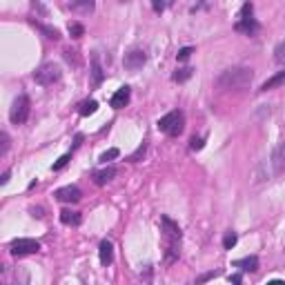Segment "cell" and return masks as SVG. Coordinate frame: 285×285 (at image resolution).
<instances>
[{
	"mask_svg": "<svg viewBox=\"0 0 285 285\" xmlns=\"http://www.w3.org/2000/svg\"><path fill=\"white\" fill-rule=\"evenodd\" d=\"M254 74L249 67H230L225 69L221 76H218V87L225 89V92H238V89H245L249 83H252Z\"/></svg>",
	"mask_w": 285,
	"mask_h": 285,
	"instance_id": "1",
	"label": "cell"
},
{
	"mask_svg": "<svg viewBox=\"0 0 285 285\" xmlns=\"http://www.w3.org/2000/svg\"><path fill=\"white\" fill-rule=\"evenodd\" d=\"M158 129L167 136H181L183 129H185V116L181 111H169L163 118H158Z\"/></svg>",
	"mask_w": 285,
	"mask_h": 285,
	"instance_id": "2",
	"label": "cell"
},
{
	"mask_svg": "<svg viewBox=\"0 0 285 285\" xmlns=\"http://www.w3.org/2000/svg\"><path fill=\"white\" fill-rule=\"evenodd\" d=\"M60 76H62V71L56 62H45L43 67H38V69L34 71V80L38 85H53L60 80Z\"/></svg>",
	"mask_w": 285,
	"mask_h": 285,
	"instance_id": "3",
	"label": "cell"
},
{
	"mask_svg": "<svg viewBox=\"0 0 285 285\" xmlns=\"http://www.w3.org/2000/svg\"><path fill=\"white\" fill-rule=\"evenodd\" d=\"M236 31L245 36H254L258 31V22L252 18V2H245L243 9H240V16H238V22H236Z\"/></svg>",
	"mask_w": 285,
	"mask_h": 285,
	"instance_id": "4",
	"label": "cell"
},
{
	"mask_svg": "<svg viewBox=\"0 0 285 285\" xmlns=\"http://www.w3.org/2000/svg\"><path fill=\"white\" fill-rule=\"evenodd\" d=\"M29 98L25 96V94H20V96L13 100L11 109H9V120H11L13 125H22L27 118H29Z\"/></svg>",
	"mask_w": 285,
	"mask_h": 285,
	"instance_id": "5",
	"label": "cell"
},
{
	"mask_svg": "<svg viewBox=\"0 0 285 285\" xmlns=\"http://www.w3.org/2000/svg\"><path fill=\"white\" fill-rule=\"evenodd\" d=\"M40 249V243L34 238H16L11 240V252L16 256H22V254H36Z\"/></svg>",
	"mask_w": 285,
	"mask_h": 285,
	"instance_id": "6",
	"label": "cell"
},
{
	"mask_svg": "<svg viewBox=\"0 0 285 285\" xmlns=\"http://www.w3.org/2000/svg\"><path fill=\"white\" fill-rule=\"evenodd\" d=\"M145 62H147V53L142 51V49H132L129 53H125V69H129V71L142 69Z\"/></svg>",
	"mask_w": 285,
	"mask_h": 285,
	"instance_id": "7",
	"label": "cell"
},
{
	"mask_svg": "<svg viewBox=\"0 0 285 285\" xmlns=\"http://www.w3.org/2000/svg\"><path fill=\"white\" fill-rule=\"evenodd\" d=\"M53 196H56L58 200H62V203H78L83 191H80V187H76V185H65V187L53 191Z\"/></svg>",
	"mask_w": 285,
	"mask_h": 285,
	"instance_id": "8",
	"label": "cell"
},
{
	"mask_svg": "<svg viewBox=\"0 0 285 285\" xmlns=\"http://www.w3.org/2000/svg\"><path fill=\"white\" fill-rule=\"evenodd\" d=\"M270 163H272L274 174H285V142H279V145L274 147Z\"/></svg>",
	"mask_w": 285,
	"mask_h": 285,
	"instance_id": "9",
	"label": "cell"
},
{
	"mask_svg": "<svg viewBox=\"0 0 285 285\" xmlns=\"http://www.w3.org/2000/svg\"><path fill=\"white\" fill-rule=\"evenodd\" d=\"M98 256H100V263L102 265H109L111 261H114V245L109 243V240H100V245H98Z\"/></svg>",
	"mask_w": 285,
	"mask_h": 285,
	"instance_id": "10",
	"label": "cell"
},
{
	"mask_svg": "<svg viewBox=\"0 0 285 285\" xmlns=\"http://www.w3.org/2000/svg\"><path fill=\"white\" fill-rule=\"evenodd\" d=\"M129 102V87L125 85V87H120L118 92L111 96V100H109V105L114 107V109H120V107H125Z\"/></svg>",
	"mask_w": 285,
	"mask_h": 285,
	"instance_id": "11",
	"label": "cell"
},
{
	"mask_svg": "<svg viewBox=\"0 0 285 285\" xmlns=\"http://www.w3.org/2000/svg\"><path fill=\"white\" fill-rule=\"evenodd\" d=\"M114 176H116V167L98 169V172H94V183H96V185H107Z\"/></svg>",
	"mask_w": 285,
	"mask_h": 285,
	"instance_id": "12",
	"label": "cell"
},
{
	"mask_svg": "<svg viewBox=\"0 0 285 285\" xmlns=\"http://www.w3.org/2000/svg\"><path fill=\"white\" fill-rule=\"evenodd\" d=\"M80 221H83L80 212H71V209H62V212H60V223H62V225L78 227V225H80Z\"/></svg>",
	"mask_w": 285,
	"mask_h": 285,
	"instance_id": "13",
	"label": "cell"
},
{
	"mask_svg": "<svg viewBox=\"0 0 285 285\" xmlns=\"http://www.w3.org/2000/svg\"><path fill=\"white\" fill-rule=\"evenodd\" d=\"M234 267H238V270H243V272H254V270H258V258L256 256L238 258V261H234Z\"/></svg>",
	"mask_w": 285,
	"mask_h": 285,
	"instance_id": "14",
	"label": "cell"
},
{
	"mask_svg": "<svg viewBox=\"0 0 285 285\" xmlns=\"http://www.w3.org/2000/svg\"><path fill=\"white\" fill-rule=\"evenodd\" d=\"M102 78H105V74H102L100 60H98V56L94 53V56H92V80H94V87H98V85L102 83Z\"/></svg>",
	"mask_w": 285,
	"mask_h": 285,
	"instance_id": "15",
	"label": "cell"
},
{
	"mask_svg": "<svg viewBox=\"0 0 285 285\" xmlns=\"http://www.w3.org/2000/svg\"><path fill=\"white\" fill-rule=\"evenodd\" d=\"M281 83H285V69H283V71H279V74H276V76H272L270 80H265V83L261 85V92H270V89L279 87Z\"/></svg>",
	"mask_w": 285,
	"mask_h": 285,
	"instance_id": "16",
	"label": "cell"
},
{
	"mask_svg": "<svg viewBox=\"0 0 285 285\" xmlns=\"http://www.w3.org/2000/svg\"><path fill=\"white\" fill-rule=\"evenodd\" d=\"M69 7H71V11L89 13V11H94V0H74Z\"/></svg>",
	"mask_w": 285,
	"mask_h": 285,
	"instance_id": "17",
	"label": "cell"
},
{
	"mask_svg": "<svg viewBox=\"0 0 285 285\" xmlns=\"http://www.w3.org/2000/svg\"><path fill=\"white\" fill-rule=\"evenodd\" d=\"M96 109H98V102L96 100H85L83 105H80L78 111H80V116H92Z\"/></svg>",
	"mask_w": 285,
	"mask_h": 285,
	"instance_id": "18",
	"label": "cell"
},
{
	"mask_svg": "<svg viewBox=\"0 0 285 285\" xmlns=\"http://www.w3.org/2000/svg\"><path fill=\"white\" fill-rule=\"evenodd\" d=\"M38 29L43 31L47 38H51V40H60V31L56 29V27H49V25H38Z\"/></svg>",
	"mask_w": 285,
	"mask_h": 285,
	"instance_id": "19",
	"label": "cell"
},
{
	"mask_svg": "<svg viewBox=\"0 0 285 285\" xmlns=\"http://www.w3.org/2000/svg\"><path fill=\"white\" fill-rule=\"evenodd\" d=\"M191 71L194 69H190V67H181V69H176V74H174V80H176V83H185L187 78H191Z\"/></svg>",
	"mask_w": 285,
	"mask_h": 285,
	"instance_id": "20",
	"label": "cell"
},
{
	"mask_svg": "<svg viewBox=\"0 0 285 285\" xmlns=\"http://www.w3.org/2000/svg\"><path fill=\"white\" fill-rule=\"evenodd\" d=\"M69 34H71V38H80V36L85 34V27L80 25V22H71V25H69Z\"/></svg>",
	"mask_w": 285,
	"mask_h": 285,
	"instance_id": "21",
	"label": "cell"
},
{
	"mask_svg": "<svg viewBox=\"0 0 285 285\" xmlns=\"http://www.w3.org/2000/svg\"><path fill=\"white\" fill-rule=\"evenodd\" d=\"M236 240H238V236L234 234V232H230V234H225V238H223V247L225 249H232L236 245Z\"/></svg>",
	"mask_w": 285,
	"mask_h": 285,
	"instance_id": "22",
	"label": "cell"
},
{
	"mask_svg": "<svg viewBox=\"0 0 285 285\" xmlns=\"http://www.w3.org/2000/svg\"><path fill=\"white\" fill-rule=\"evenodd\" d=\"M191 53H194V49H191V47H183V49H178V53H176V60H178V62H185L187 58L191 56Z\"/></svg>",
	"mask_w": 285,
	"mask_h": 285,
	"instance_id": "23",
	"label": "cell"
},
{
	"mask_svg": "<svg viewBox=\"0 0 285 285\" xmlns=\"http://www.w3.org/2000/svg\"><path fill=\"white\" fill-rule=\"evenodd\" d=\"M76 49H65V58H67V62H71L74 67H78L80 65V60H78V56H76Z\"/></svg>",
	"mask_w": 285,
	"mask_h": 285,
	"instance_id": "24",
	"label": "cell"
},
{
	"mask_svg": "<svg viewBox=\"0 0 285 285\" xmlns=\"http://www.w3.org/2000/svg\"><path fill=\"white\" fill-rule=\"evenodd\" d=\"M274 53H276V62H281V65H285V43H281V45H276V49H274Z\"/></svg>",
	"mask_w": 285,
	"mask_h": 285,
	"instance_id": "25",
	"label": "cell"
},
{
	"mask_svg": "<svg viewBox=\"0 0 285 285\" xmlns=\"http://www.w3.org/2000/svg\"><path fill=\"white\" fill-rule=\"evenodd\" d=\"M118 154H120V151L116 149V147H111V149H107L105 154L100 156V160H102V163H107V160H114V158H118Z\"/></svg>",
	"mask_w": 285,
	"mask_h": 285,
	"instance_id": "26",
	"label": "cell"
},
{
	"mask_svg": "<svg viewBox=\"0 0 285 285\" xmlns=\"http://www.w3.org/2000/svg\"><path fill=\"white\" fill-rule=\"evenodd\" d=\"M69 158H71V154H65V156H60V158H58L56 160V163H53V172H58V169H62V167H65V165L67 163H69Z\"/></svg>",
	"mask_w": 285,
	"mask_h": 285,
	"instance_id": "27",
	"label": "cell"
},
{
	"mask_svg": "<svg viewBox=\"0 0 285 285\" xmlns=\"http://www.w3.org/2000/svg\"><path fill=\"white\" fill-rule=\"evenodd\" d=\"M0 141H2V149H0V156H4V154L9 151V134L2 132V134H0Z\"/></svg>",
	"mask_w": 285,
	"mask_h": 285,
	"instance_id": "28",
	"label": "cell"
},
{
	"mask_svg": "<svg viewBox=\"0 0 285 285\" xmlns=\"http://www.w3.org/2000/svg\"><path fill=\"white\" fill-rule=\"evenodd\" d=\"M141 156H145V142H142V145H141V147H138V149H136V151H134V154H132V156H129V163H136V160H138V158H141Z\"/></svg>",
	"mask_w": 285,
	"mask_h": 285,
	"instance_id": "29",
	"label": "cell"
},
{
	"mask_svg": "<svg viewBox=\"0 0 285 285\" xmlns=\"http://www.w3.org/2000/svg\"><path fill=\"white\" fill-rule=\"evenodd\" d=\"M190 147H191V149H194V151H198V149H203V138H191V142H190Z\"/></svg>",
	"mask_w": 285,
	"mask_h": 285,
	"instance_id": "30",
	"label": "cell"
},
{
	"mask_svg": "<svg viewBox=\"0 0 285 285\" xmlns=\"http://www.w3.org/2000/svg\"><path fill=\"white\" fill-rule=\"evenodd\" d=\"M163 9H165V0H154V11L160 13Z\"/></svg>",
	"mask_w": 285,
	"mask_h": 285,
	"instance_id": "31",
	"label": "cell"
},
{
	"mask_svg": "<svg viewBox=\"0 0 285 285\" xmlns=\"http://www.w3.org/2000/svg\"><path fill=\"white\" fill-rule=\"evenodd\" d=\"M31 214H34L36 218H43V209H40V207H34V209H31Z\"/></svg>",
	"mask_w": 285,
	"mask_h": 285,
	"instance_id": "32",
	"label": "cell"
},
{
	"mask_svg": "<svg viewBox=\"0 0 285 285\" xmlns=\"http://www.w3.org/2000/svg\"><path fill=\"white\" fill-rule=\"evenodd\" d=\"M230 281H232V283H240V274H234V276H230Z\"/></svg>",
	"mask_w": 285,
	"mask_h": 285,
	"instance_id": "33",
	"label": "cell"
},
{
	"mask_svg": "<svg viewBox=\"0 0 285 285\" xmlns=\"http://www.w3.org/2000/svg\"><path fill=\"white\" fill-rule=\"evenodd\" d=\"M9 181V172H4L2 174V178H0V183H2V185H4V183H7Z\"/></svg>",
	"mask_w": 285,
	"mask_h": 285,
	"instance_id": "34",
	"label": "cell"
},
{
	"mask_svg": "<svg viewBox=\"0 0 285 285\" xmlns=\"http://www.w3.org/2000/svg\"><path fill=\"white\" fill-rule=\"evenodd\" d=\"M120 2H127V0H120Z\"/></svg>",
	"mask_w": 285,
	"mask_h": 285,
	"instance_id": "35",
	"label": "cell"
}]
</instances>
